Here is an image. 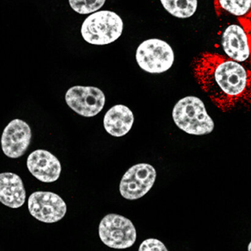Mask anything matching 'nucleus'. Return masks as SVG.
Here are the masks:
<instances>
[{
    "label": "nucleus",
    "instance_id": "dca6fc26",
    "mask_svg": "<svg viewBox=\"0 0 251 251\" xmlns=\"http://www.w3.org/2000/svg\"><path fill=\"white\" fill-rule=\"evenodd\" d=\"M106 0H69L70 7L80 14H89L100 9Z\"/></svg>",
    "mask_w": 251,
    "mask_h": 251
},
{
    "label": "nucleus",
    "instance_id": "f3484780",
    "mask_svg": "<svg viewBox=\"0 0 251 251\" xmlns=\"http://www.w3.org/2000/svg\"><path fill=\"white\" fill-rule=\"evenodd\" d=\"M139 251H168V249L166 248L164 244L158 239H148L141 244Z\"/></svg>",
    "mask_w": 251,
    "mask_h": 251
},
{
    "label": "nucleus",
    "instance_id": "7ed1b4c3",
    "mask_svg": "<svg viewBox=\"0 0 251 251\" xmlns=\"http://www.w3.org/2000/svg\"><path fill=\"white\" fill-rule=\"evenodd\" d=\"M123 22L121 17L110 11L93 13L83 22L81 35L91 45H109L121 36Z\"/></svg>",
    "mask_w": 251,
    "mask_h": 251
},
{
    "label": "nucleus",
    "instance_id": "9d476101",
    "mask_svg": "<svg viewBox=\"0 0 251 251\" xmlns=\"http://www.w3.org/2000/svg\"><path fill=\"white\" fill-rule=\"evenodd\" d=\"M29 172L40 181L52 183L59 178L61 164L53 154L45 150H36L27 160Z\"/></svg>",
    "mask_w": 251,
    "mask_h": 251
},
{
    "label": "nucleus",
    "instance_id": "ddd939ff",
    "mask_svg": "<svg viewBox=\"0 0 251 251\" xmlns=\"http://www.w3.org/2000/svg\"><path fill=\"white\" fill-rule=\"evenodd\" d=\"M133 122L134 117L128 107L124 105H116L110 108L105 114L104 128L111 136L121 137L130 131Z\"/></svg>",
    "mask_w": 251,
    "mask_h": 251
},
{
    "label": "nucleus",
    "instance_id": "9b49d317",
    "mask_svg": "<svg viewBox=\"0 0 251 251\" xmlns=\"http://www.w3.org/2000/svg\"><path fill=\"white\" fill-rule=\"evenodd\" d=\"M222 46L226 55L237 62H245L251 56L248 34L239 25L226 27L222 36Z\"/></svg>",
    "mask_w": 251,
    "mask_h": 251
},
{
    "label": "nucleus",
    "instance_id": "6ab92c4d",
    "mask_svg": "<svg viewBox=\"0 0 251 251\" xmlns=\"http://www.w3.org/2000/svg\"></svg>",
    "mask_w": 251,
    "mask_h": 251
},
{
    "label": "nucleus",
    "instance_id": "423d86ee",
    "mask_svg": "<svg viewBox=\"0 0 251 251\" xmlns=\"http://www.w3.org/2000/svg\"><path fill=\"white\" fill-rule=\"evenodd\" d=\"M155 179L156 171L151 164L142 163L133 165L122 178L120 194L130 201L139 199L151 190Z\"/></svg>",
    "mask_w": 251,
    "mask_h": 251
},
{
    "label": "nucleus",
    "instance_id": "39448f33",
    "mask_svg": "<svg viewBox=\"0 0 251 251\" xmlns=\"http://www.w3.org/2000/svg\"><path fill=\"white\" fill-rule=\"evenodd\" d=\"M99 236L109 248L126 249L133 246L136 242V227L129 219L123 216L107 214L100 223Z\"/></svg>",
    "mask_w": 251,
    "mask_h": 251
},
{
    "label": "nucleus",
    "instance_id": "2eb2a0df",
    "mask_svg": "<svg viewBox=\"0 0 251 251\" xmlns=\"http://www.w3.org/2000/svg\"><path fill=\"white\" fill-rule=\"evenodd\" d=\"M164 9L177 19H189L196 13L198 0H160Z\"/></svg>",
    "mask_w": 251,
    "mask_h": 251
},
{
    "label": "nucleus",
    "instance_id": "f8f14e48",
    "mask_svg": "<svg viewBox=\"0 0 251 251\" xmlns=\"http://www.w3.org/2000/svg\"><path fill=\"white\" fill-rule=\"evenodd\" d=\"M26 191L18 175L3 173L0 175V201L11 208H18L25 202Z\"/></svg>",
    "mask_w": 251,
    "mask_h": 251
},
{
    "label": "nucleus",
    "instance_id": "0eeeda50",
    "mask_svg": "<svg viewBox=\"0 0 251 251\" xmlns=\"http://www.w3.org/2000/svg\"><path fill=\"white\" fill-rule=\"evenodd\" d=\"M65 100L72 110L85 117L98 115L105 102L103 92L94 86H73L66 93Z\"/></svg>",
    "mask_w": 251,
    "mask_h": 251
},
{
    "label": "nucleus",
    "instance_id": "f03ea898",
    "mask_svg": "<svg viewBox=\"0 0 251 251\" xmlns=\"http://www.w3.org/2000/svg\"><path fill=\"white\" fill-rule=\"evenodd\" d=\"M173 119L178 128L188 134L202 136L214 130V123L200 98L188 96L180 99L173 110Z\"/></svg>",
    "mask_w": 251,
    "mask_h": 251
},
{
    "label": "nucleus",
    "instance_id": "a211bd4d",
    "mask_svg": "<svg viewBox=\"0 0 251 251\" xmlns=\"http://www.w3.org/2000/svg\"><path fill=\"white\" fill-rule=\"evenodd\" d=\"M248 251H251V242H250L249 245H248Z\"/></svg>",
    "mask_w": 251,
    "mask_h": 251
},
{
    "label": "nucleus",
    "instance_id": "4468645a",
    "mask_svg": "<svg viewBox=\"0 0 251 251\" xmlns=\"http://www.w3.org/2000/svg\"><path fill=\"white\" fill-rule=\"evenodd\" d=\"M217 16L231 15L239 19L251 17V0H214Z\"/></svg>",
    "mask_w": 251,
    "mask_h": 251
},
{
    "label": "nucleus",
    "instance_id": "1a4fd4ad",
    "mask_svg": "<svg viewBox=\"0 0 251 251\" xmlns=\"http://www.w3.org/2000/svg\"><path fill=\"white\" fill-rule=\"evenodd\" d=\"M32 131L30 126L19 119L6 126L2 136V148L8 158H18L25 155L30 145Z\"/></svg>",
    "mask_w": 251,
    "mask_h": 251
},
{
    "label": "nucleus",
    "instance_id": "20e7f679",
    "mask_svg": "<svg viewBox=\"0 0 251 251\" xmlns=\"http://www.w3.org/2000/svg\"><path fill=\"white\" fill-rule=\"evenodd\" d=\"M136 59L139 67L151 74L168 71L175 61L172 47L165 41L151 39L140 44L136 50Z\"/></svg>",
    "mask_w": 251,
    "mask_h": 251
},
{
    "label": "nucleus",
    "instance_id": "f257e3e1",
    "mask_svg": "<svg viewBox=\"0 0 251 251\" xmlns=\"http://www.w3.org/2000/svg\"><path fill=\"white\" fill-rule=\"evenodd\" d=\"M194 75L202 90L220 108L251 99V71L228 57L199 54L192 63Z\"/></svg>",
    "mask_w": 251,
    "mask_h": 251
},
{
    "label": "nucleus",
    "instance_id": "6e6552de",
    "mask_svg": "<svg viewBox=\"0 0 251 251\" xmlns=\"http://www.w3.org/2000/svg\"><path fill=\"white\" fill-rule=\"evenodd\" d=\"M28 210L39 221L53 223L64 218L67 207L64 200L57 194L39 191L29 197Z\"/></svg>",
    "mask_w": 251,
    "mask_h": 251
}]
</instances>
